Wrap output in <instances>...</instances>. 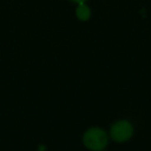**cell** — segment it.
I'll return each mask as SVG.
<instances>
[{
    "instance_id": "cell-4",
    "label": "cell",
    "mask_w": 151,
    "mask_h": 151,
    "mask_svg": "<svg viewBox=\"0 0 151 151\" xmlns=\"http://www.w3.org/2000/svg\"><path fill=\"white\" fill-rule=\"evenodd\" d=\"M71 1H73V2H77V3H79V4H80V3H85V1H86V0H71Z\"/></svg>"
},
{
    "instance_id": "cell-3",
    "label": "cell",
    "mask_w": 151,
    "mask_h": 151,
    "mask_svg": "<svg viewBox=\"0 0 151 151\" xmlns=\"http://www.w3.org/2000/svg\"><path fill=\"white\" fill-rule=\"evenodd\" d=\"M76 15H77V17H78L81 21H87V20L90 18V15H91L90 9H89L85 3H80L79 6L77 7Z\"/></svg>"
},
{
    "instance_id": "cell-2",
    "label": "cell",
    "mask_w": 151,
    "mask_h": 151,
    "mask_svg": "<svg viewBox=\"0 0 151 151\" xmlns=\"http://www.w3.org/2000/svg\"><path fill=\"white\" fill-rule=\"evenodd\" d=\"M132 134V126L127 121H119L113 125L111 136L117 142H124L128 140Z\"/></svg>"
},
{
    "instance_id": "cell-1",
    "label": "cell",
    "mask_w": 151,
    "mask_h": 151,
    "mask_svg": "<svg viewBox=\"0 0 151 151\" xmlns=\"http://www.w3.org/2000/svg\"><path fill=\"white\" fill-rule=\"evenodd\" d=\"M84 144L91 150L101 151L107 146L108 136L101 128H90L84 134Z\"/></svg>"
}]
</instances>
